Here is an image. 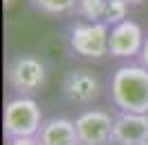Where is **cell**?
I'll return each instance as SVG.
<instances>
[{
	"label": "cell",
	"instance_id": "1",
	"mask_svg": "<svg viewBox=\"0 0 148 145\" xmlns=\"http://www.w3.org/2000/svg\"><path fill=\"white\" fill-rule=\"evenodd\" d=\"M108 99L117 112L148 115V68L122 64L108 79Z\"/></svg>",
	"mask_w": 148,
	"mask_h": 145
},
{
	"label": "cell",
	"instance_id": "2",
	"mask_svg": "<svg viewBox=\"0 0 148 145\" xmlns=\"http://www.w3.org/2000/svg\"><path fill=\"white\" fill-rule=\"evenodd\" d=\"M47 75H49L47 64L38 55L31 53L13 55L5 68V79L9 90L20 97H33L36 92H40L47 84Z\"/></svg>",
	"mask_w": 148,
	"mask_h": 145
},
{
	"label": "cell",
	"instance_id": "3",
	"mask_svg": "<svg viewBox=\"0 0 148 145\" xmlns=\"http://www.w3.org/2000/svg\"><path fill=\"white\" fill-rule=\"evenodd\" d=\"M42 108L33 97H11L2 112V134L5 139L16 136H36L42 125Z\"/></svg>",
	"mask_w": 148,
	"mask_h": 145
},
{
	"label": "cell",
	"instance_id": "4",
	"mask_svg": "<svg viewBox=\"0 0 148 145\" xmlns=\"http://www.w3.org/2000/svg\"><path fill=\"white\" fill-rule=\"evenodd\" d=\"M108 35L111 26L106 22H77L69 29L66 44L73 55L99 62L108 57Z\"/></svg>",
	"mask_w": 148,
	"mask_h": 145
},
{
	"label": "cell",
	"instance_id": "5",
	"mask_svg": "<svg viewBox=\"0 0 148 145\" xmlns=\"http://www.w3.org/2000/svg\"><path fill=\"white\" fill-rule=\"evenodd\" d=\"M62 99L69 106H77V108H86L99 99L102 95V84H99L97 75L88 68H73L62 77L60 84Z\"/></svg>",
	"mask_w": 148,
	"mask_h": 145
},
{
	"label": "cell",
	"instance_id": "6",
	"mask_svg": "<svg viewBox=\"0 0 148 145\" xmlns=\"http://www.w3.org/2000/svg\"><path fill=\"white\" fill-rule=\"evenodd\" d=\"M75 132L80 145H113V121L111 112L102 108L82 110L75 117Z\"/></svg>",
	"mask_w": 148,
	"mask_h": 145
},
{
	"label": "cell",
	"instance_id": "7",
	"mask_svg": "<svg viewBox=\"0 0 148 145\" xmlns=\"http://www.w3.org/2000/svg\"><path fill=\"white\" fill-rule=\"evenodd\" d=\"M146 40L142 24L135 20H124V22L111 26V35H108V55L115 60H133L139 57Z\"/></svg>",
	"mask_w": 148,
	"mask_h": 145
},
{
	"label": "cell",
	"instance_id": "8",
	"mask_svg": "<svg viewBox=\"0 0 148 145\" xmlns=\"http://www.w3.org/2000/svg\"><path fill=\"white\" fill-rule=\"evenodd\" d=\"M148 143V115L115 112L113 145H146Z\"/></svg>",
	"mask_w": 148,
	"mask_h": 145
},
{
	"label": "cell",
	"instance_id": "9",
	"mask_svg": "<svg viewBox=\"0 0 148 145\" xmlns=\"http://www.w3.org/2000/svg\"><path fill=\"white\" fill-rule=\"evenodd\" d=\"M36 139L40 145H80L77 132H75V121L64 119V117L44 119Z\"/></svg>",
	"mask_w": 148,
	"mask_h": 145
},
{
	"label": "cell",
	"instance_id": "10",
	"mask_svg": "<svg viewBox=\"0 0 148 145\" xmlns=\"http://www.w3.org/2000/svg\"><path fill=\"white\" fill-rule=\"evenodd\" d=\"M31 7L44 16H66L75 13L80 0H29Z\"/></svg>",
	"mask_w": 148,
	"mask_h": 145
},
{
	"label": "cell",
	"instance_id": "11",
	"mask_svg": "<svg viewBox=\"0 0 148 145\" xmlns=\"http://www.w3.org/2000/svg\"><path fill=\"white\" fill-rule=\"evenodd\" d=\"M106 0H80L75 13L86 22H104Z\"/></svg>",
	"mask_w": 148,
	"mask_h": 145
},
{
	"label": "cell",
	"instance_id": "12",
	"mask_svg": "<svg viewBox=\"0 0 148 145\" xmlns=\"http://www.w3.org/2000/svg\"><path fill=\"white\" fill-rule=\"evenodd\" d=\"M128 20V5L124 0H106V11H104V22L108 26Z\"/></svg>",
	"mask_w": 148,
	"mask_h": 145
},
{
	"label": "cell",
	"instance_id": "13",
	"mask_svg": "<svg viewBox=\"0 0 148 145\" xmlns=\"http://www.w3.org/2000/svg\"><path fill=\"white\" fill-rule=\"evenodd\" d=\"M5 145H40L36 136H16V139H7Z\"/></svg>",
	"mask_w": 148,
	"mask_h": 145
},
{
	"label": "cell",
	"instance_id": "14",
	"mask_svg": "<svg viewBox=\"0 0 148 145\" xmlns=\"http://www.w3.org/2000/svg\"><path fill=\"white\" fill-rule=\"evenodd\" d=\"M139 64L148 68V33H146V40H144V46H142V53H139Z\"/></svg>",
	"mask_w": 148,
	"mask_h": 145
},
{
	"label": "cell",
	"instance_id": "15",
	"mask_svg": "<svg viewBox=\"0 0 148 145\" xmlns=\"http://www.w3.org/2000/svg\"><path fill=\"white\" fill-rule=\"evenodd\" d=\"M124 2H126L128 7H137V5H142L144 0H124Z\"/></svg>",
	"mask_w": 148,
	"mask_h": 145
},
{
	"label": "cell",
	"instance_id": "16",
	"mask_svg": "<svg viewBox=\"0 0 148 145\" xmlns=\"http://www.w3.org/2000/svg\"><path fill=\"white\" fill-rule=\"evenodd\" d=\"M5 5H7V7H11V5H13V0H5Z\"/></svg>",
	"mask_w": 148,
	"mask_h": 145
},
{
	"label": "cell",
	"instance_id": "17",
	"mask_svg": "<svg viewBox=\"0 0 148 145\" xmlns=\"http://www.w3.org/2000/svg\"><path fill=\"white\" fill-rule=\"evenodd\" d=\"M146 145H148V143H146Z\"/></svg>",
	"mask_w": 148,
	"mask_h": 145
}]
</instances>
